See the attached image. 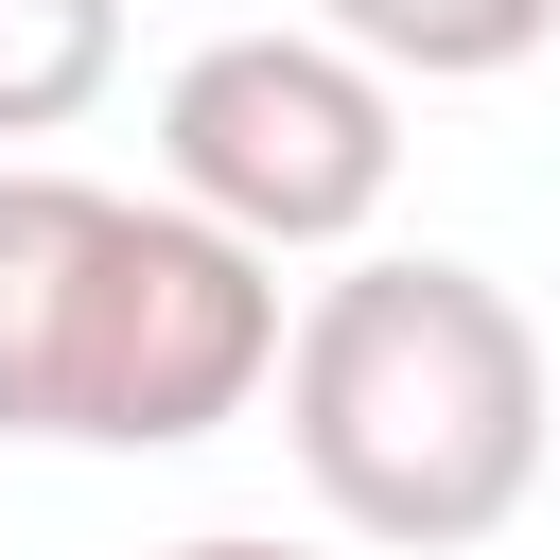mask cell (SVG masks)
Masks as SVG:
<instances>
[{"mask_svg":"<svg viewBox=\"0 0 560 560\" xmlns=\"http://www.w3.org/2000/svg\"><path fill=\"white\" fill-rule=\"evenodd\" d=\"M122 88V0H0V140H70Z\"/></svg>","mask_w":560,"mask_h":560,"instance_id":"8992f818","label":"cell"},{"mask_svg":"<svg viewBox=\"0 0 560 560\" xmlns=\"http://www.w3.org/2000/svg\"><path fill=\"white\" fill-rule=\"evenodd\" d=\"M262 385H280V280H262V245H228L175 192H105V245H88L70 350H52V438L70 455H192Z\"/></svg>","mask_w":560,"mask_h":560,"instance_id":"7a4b0ae2","label":"cell"},{"mask_svg":"<svg viewBox=\"0 0 560 560\" xmlns=\"http://www.w3.org/2000/svg\"><path fill=\"white\" fill-rule=\"evenodd\" d=\"M332 52H368L385 88H490L560 35V0H315Z\"/></svg>","mask_w":560,"mask_h":560,"instance_id":"5b68a950","label":"cell"},{"mask_svg":"<svg viewBox=\"0 0 560 560\" xmlns=\"http://www.w3.org/2000/svg\"><path fill=\"white\" fill-rule=\"evenodd\" d=\"M175 560H298V542H175Z\"/></svg>","mask_w":560,"mask_h":560,"instance_id":"52a82bcc","label":"cell"},{"mask_svg":"<svg viewBox=\"0 0 560 560\" xmlns=\"http://www.w3.org/2000/svg\"><path fill=\"white\" fill-rule=\"evenodd\" d=\"M105 245V192L18 158L0 175V438H52V350H70V280Z\"/></svg>","mask_w":560,"mask_h":560,"instance_id":"277c9868","label":"cell"},{"mask_svg":"<svg viewBox=\"0 0 560 560\" xmlns=\"http://www.w3.org/2000/svg\"><path fill=\"white\" fill-rule=\"evenodd\" d=\"M158 175H175V210H210L262 262L368 245V210L402 192V88L332 35H210L158 88Z\"/></svg>","mask_w":560,"mask_h":560,"instance_id":"3957f363","label":"cell"},{"mask_svg":"<svg viewBox=\"0 0 560 560\" xmlns=\"http://www.w3.org/2000/svg\"><path fill=\"white\" fill-rule=\"evenodd\" d=\"M542 420H560V385H542V332H525V298H508L490 262L402 245V262L315 280L298 332H280L298 490H315L350 542H385V560L490 542V525L542 490Z\"/></svg>","mask_w":560,"mask_h":560,"instance_id":"6da1fadb","label":"cell"}]
</instances>
